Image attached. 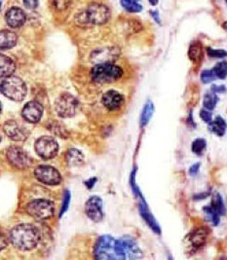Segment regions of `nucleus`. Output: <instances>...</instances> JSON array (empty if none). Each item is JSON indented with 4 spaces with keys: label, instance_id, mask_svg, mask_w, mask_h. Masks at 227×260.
Wrapping results in <instances>:
<instances>
[{
    "label": "nucleus",
    "instance_id": "nucleus-14",
    "mask_svg": "<svg viewBox=\"0 0 227 260\" xmlns=\"http://www.w3.org/2000/svg\"><path fill=\"white\" fill-rule=\"evenodd\" d=\"M5 20L9 26L13 28H19L25 23V13L19 7L10 8L5 14Z\"/></svg>",
    "mask_w": 227,
    "mask_h": 260
},
{
    "label": "nucleus",
    "instance_id": "nucleus-22",
    "mask_svg": "<svg viewBox=\"0 0 227 260\" xmlns=\"http://www.w3.org/2000/svg\"><path fill=\"white\" fill-rule=\"evenodd\" d=\"M203 46L199 41H194L191 43L188 49V57L189 59L195 63L199 64L203 59Z\"/></svg>",
    "mask_w": 227,
    "mask_h": 260
},
{
    "label": "nucleus",
    "instance_id": "nucleus-21",
    "mask_svg": "<svg viewBox=\"0 0 227 260\" xmlns=\"http://www.w3.org/2000/svg\"><path fill=\"white\" fill-rule=\"evenodd\" d=\"M209 130L218 137H224L227 133V121L222 116H217L209 123Z\"/></svg>",
    "mask_w": 227,
    "mask_h": 260
},
{
    "label": "nucleus",
    "instance_id": "nucleus-2",
    "mask_svg": "<svg viewBox=\"0 0 227 260\" xmlns=\"http://www.w3.org/2000/svg\"><path fill=\"white\" fill-rule=\"evenodd\" d=\"M10 240L17 249L21 251H30L37 246L40 240V234L34 225L23 223L12 229Z\"/></svg>",
    "mask_w": 227,
    "mask_h": 260
},
{
    "label": "nucleus",
    "instance_id": "nucleus-33",
    "mask_svg": "<svg viewBox=\"0 0 227 260\" xmlns=\"http://www.w3.org/2000/svg\"><path fill=\"white\" fill-rule=\"evenodd\" d=\"M72 0H52L53 6L55 7V9L57 10H66L70 4H71Z\"/></svg>",
    "mask_w": 227,
    "mask_h": 260
},
{
    "label": "nucleus",
    "instance_id": "nucleus-15",
    "mask_svg": "<svg viewBox=\"0 0 227 260\" xmlns=\"http://www.w3.org/2000/svg\"><path fill=\"white\" fill-rule=\"evenodd\" d=\"M118 55H119V51L116 48L110 47V48H104V49L96 50L92 54L91 59L96 64L113 63L115 59H117Z\"/></svg>",
    "mask_w": 227,
    "mask_h": 260
},
{
    "label": "nucleus",
    "instance_id": "nucleus-10",
    "mask_svg": "<svg viewBox=\"0 0 227 260\" xmlns=\"http://www.w3.org/2000/svg\"><path fill=\"white\" fill-rule=\"evenodd\" d=\"M34 175L40 182L47 185H58L62 181L61 173L51 166H38L34 170Z\"/></svg>",
    "mask_w": 227,
    "mask_h": 260
},
{
    "label": "nucleus",
    "instance_id": "nucleus-31",
    "mask_svg": "<svg viewBox=\"0 0 227 260\" xmlns=\"http://www.w3.org/2000/svg\"><path fill=\"white\" fill-rule=\"evenodd\" d=\"M207 55L210 58H214V59H224L227 57V52L223 49L207 48Z\"/></svg>",
    "mask_w": 227,
    "mask_h": 260
},
{
    "label": "nucleus",
    "instance_id": "nucleus-3",
    "mask_svg": "<svg viewBox=\"0 0 227 260\" xmlns=\"http://www.w3.org/2000/svg\"><path fill=\"white\" fill-rule=\"evenodd\" d=\"M111 10L104 4L92 3L87 9L75 17V23L79 26H93L106 24L111 19Z\"/></svg>",
    "mask_w": 227,
    "mask_h": 260
},
{
    "label": "nucleus",
    "instance_id": "nucleus-34",
    "mask_svg": "<svg viewBox=\"0 0 227 260\" xmlns=\"http://www.w3.org/2000/svg\"><path fill=\"white\" fill-rule=\"evenodd\" d=\"M200 117H201V119L204 121V122H206V123H210L212 120H213V115H212V112L210 111V110H208V109H202L201 111H200Z\"/></svg>",
    "mask_w": 227,
    "mask_h": 260
},
{
    "label": "nucleus",
    "instance_id": "nucleus-23",
    "mask_svg": "<svg viewBox=\"0 0 227 260\" xmlns=\"http://www.w3.org/2000/svg\"><path fill=\"white\" fill-rule=\"evenodd\" d=\"M66 159H67V162L69 166L77 167V166H80L83 164L84 155L79 150L72 148L67 152Z\"/></svg>",
    "mask_w": 227,
    "mask_h": 260
},
{
    "label": "nucleus",
    "instance_id": "nucleus-7",
    "mask_svg": "<svg viewBox=\"0 0 227 260\" xmlns=\"http://www.w3.org/2000/svg\"><path fill=\"white\" fill-rule=\"evenodd\" d=\"M56 111L62 118L72 117L77 113L78 100L70 94H62L56 101Z\"/></svg>",
    "mask_w": 227,
    "mask_h": 260
},
{
    "label": "nucleus",
    "instance_id": "nucleus-12",
    "mask_svg": "<svg viewBox=\"0 0 227 260\" xmlns=\"http://www.w3.org/2000/svg\"><path fill=\"white\" fill-rule=\"evenodd\" d=\"M3 130L5 134L15 142L25 141L28 137V131L26 130V128H24L14 120L6 122L3 126Z\"/></svg>",
    "mask_w": 227,
    "mask_h": 260
},
{
    "label": "nucleus",
    "instance_id": "nucleus-4",
    "mask_svg": "<svg viewBox=\"0 0 227 260\" xmlns=\"http://www.w3.org/2000/svg\"><path fill=\"white\" fill-rule=\"evenodd\" d=\"M123 75V70L113 63L97 64L91 71V78L98 84L114 83Z\"/></svg>",
    "mask_w": 227,
    "mask_h": 260
},
{
    "label": "nucleus",
    "instance_id": "nucleus-37",
    "mask_svg": "<svg viewBox=\"0 0 227 260\" xmlns=\"http://www.w3.org/2000/svg\"><path fill=\"white\" fill-rule=\"evenodd\" d=\"M212 92L219 94V93H226L227 92V87L225 85H213L212 86Z\"/></svg>",
    "mask_w": 227,
    "mask_h": 260
},
{
    "label": "nucleus",
    "instance_id": "nucleus-30",
    "mask_svg": "<svg viewBox=\"0 0 227 260\" xmlns=\"http://www.w3.org/2000/svg\"><path fill=\"white\" fill-rule=\"evenodd\" d=\"M212 71L217 78L226 79L227 77V62H221L217 64Z\"/></svg>",
    "mask_w": 227,
    "mask_h": 260
},
{
    "label": "nucleus",
    "instance_id": "nucleus-13",
    "mask_svg": "<svg viewBox=\"0 0 227 260\" xmlns=\"http://www.w3.org/2000/svg\"><path fill=\"white\" fill-rule=\"evenodd\" d=\"M22 115L27 122L37 123L43 115V106L37 101H29L23 108Z\"/></svg>",
    "mask_w": 227,
    "mask_h": 260
},
{
    "label": "nucleus",
    "instance_id": "nucleus-26",
    "mask_svg": "<svg viewBox=\"0 0 227 260\" xmlns=\"http://www.w3.org/2000/svg\"><path fill=\"white\" fill-rule=\"evenodd\" d=\"M153 112H154V106H153V103L151 100H148L143 109H142V112H141V116H140V125L142 127L146 126L148 124V122L150 121L152 115H153Z\"/></svg>",
    "mask_w": 227,
    "mask_h": 260
},
{
    "label": "nucleus",
    "instance_id": "nucleus-24",
    "mask_svg": "<svg viewBox=\"0 0 227 260\" xmlns=\"http://www.w3.org/2000/svg\"><path fill=\"white\" fill-rule=\"evenodd\" d=\"M120 4L129 13H139L142 11L140 0H120Z\"/></svg>",
    "mask_w": 227,
    "mask_h": 260
},
{
    "label": "nucleus",
    "instance_id": "nucleus-18",
    "mask_svg": "<svg viewBox=\"0 0 227 260\" xmlns=\"http://www.w3.org/2000/svg\"><path fill=\"white\" fill-rule=\"evenodd\" d=\"M139 212L141 216L143 217V219L145 220V222L148 224V226L157 234L161 233V228L159 226V224L157 223L156 219L153 217V215L151 214V213L148 210L147 205L145 204L144 200L141 198V203L139 204Z\"/></svg>",
    "mask_w": 227,
    "mask_h": 260
},
{
    "label": "nucleus",
    "instance_id": "nucleus-46",
    "mask_svg": "<svg viewBox=\"0 0 227 260\" xmlns=\"http://www.w3.org/2000/svg\"><path fill=\"white\" fill-rule=\"evenodd\" d=\"M0 88H1V82H0ZM0 91H1V89H0Z\"/></svg>",
    "mask_w": 227,
    "mask_h": 260
},
{
    "label": "nucleus",
    "instance_id": "nucleus-1",
    "mask_svg": "<svg viewBox=\"0 0 227 260\" xmlns=\"http://www.w3.org/2000/svg\"><path fill=\"white\" fill-rule=\"evenodd\" d=\"M94 256L97 260H139L142 258V252L130 237L116 240L113 236L105 235L97 241Z\"/></svg>",
    "mask_w": 227,
    "mask_h": 260
},
{
    "label": "nucleus",
    "instance_id": "nucleus-25",
    "mask_svg": "<svg viewBox=\"0 0 227 260\" xmlns=\"http://www.w3.org/2000/svg\"><path fill=\"white\" fill-rule=\"evenodd\" d=\"M211 207L220 214V215H225L227 213V209L225 206V202L223 200V197L219 193H215L212 198L211 202Z\"/></svg>",
    "mask_w": 227,
    "mask_h": 260
},
{
    "label": "nucleus",
    "instance_id": "nucleus-5",
    "mask_svg": "<svg viewBox=\"0 0 227 260\" xmlns=\"http://www.w3.org/2000/svg\"><path fill=\"white\" fill-rule=\"evenodd\" d=\"M0 89L5 96L15 101L23 100L27 91L23 79L13 75L8 76L3 81H1Z\"/></svg>",
    "mask_w": 227,
    "mask_h": 260
},
{
    "label": "nucleus",
    "instance_id": "nucleus-17",
    "mask_svg": "<svg viewBox=\"0 0 227 260\" xmlns=\"http://www.w3.org/2000/svg\"><path fill=\"white\" fill-rule=\"evenodd\" d=\"M208 229L201 227L196 230H194L188 237V241L191 244V247L194 249H199L203 247L206 244V241L208 239Z\"/></svg>",
    "mask_w": 227,
    "mask_h": 260
},
{
    "label": "nucleus",
    "instance_id": "nucleus-19",
    "mask_svg": "<svg viewBox=\"0 0 227 260\" xmlns=\"http://www.w3.org/2000/svg\"><path fill=\"white\" fill-rule=\"evenodd\" d=\"M16 71L15 62L8 56L0 54V77L13 75Z\"/></svg>",
    "mask_w": 227,
    "mask_h": 260
},
{
    "label": "nucleus",
    "instance_id": "nucleus-16",
    "mask_svg": "<svg viewBox=\"0 0 227 260\" xmlns=\"http://www.w3.org/2000/svg\"><path fill=\"white\" fill-rule=\"evenodd\" d=\"M103 104L110 110L114 111L119 109L124 103V96L117 91H109L103 95Z\"/></svg>",
    "mask_w": 227,
    "mask_h": 260
},
{
    "label": "nucleus",
    "instance_id": "nucleus-41",
    "mask_svg": "<svg viewBox=\"0 0 227 260\" xmlns=\"http://www.w3.org/2000/svg\"><path fill=\"white\" fill-rule=\"evenodd\" d=\"M148 1H149L150 5H152V6H156L159 2V0H148Z\"/></svg>",
    "mask_w": 227,
    "mask_h": 260
},
{
    "label": "nucleus",
    "instance_id": "nucleus-6",
    "mask_svg": "<svg viewBox=\"0 0 227 260\" xmlns=\"http://www.w3.org/2000/svg\"><path fill=\"white\" fill-rule=\"evenodd\" d=\"M26 212L37 220H46L54 215V203L46 199L34 200L27 204Z\"/></svg>",
    "mask_w": 227,
    "mask_h": 260
},
{
    "label": "nucleus",
    "instance_id": "nucleus-20",
    "mask_svg": "<svg viewBox=\"0 0 227 260\" xmlns=\"http://www.w3.org/2000/svg\"><path fill=\"white\" fill-rule=\"evenodd\" d=\"M18 41V36L11 30H0V50L13 48Z\"/></svg>",
    "mask_w": 227,
    "mask_h": 260
},
{
    "label": "nucleus",
    "instance_id": "nucleus-40",
    "mask_svg": "<svg viewBox=\"0 0 227 260\" xmlns=\"http://www.w3.org/2000/svg\"><path fill=\"white\" fill-rule=\"evenodd\" d=\"M150 15H151V17L154 19V21H155L157 24H160V23H161L158 11H150Z\"/></svg>",
    "mask_w": 227,
    "mask_h": 260
},
{
    "label": "nucleus",
    "instance_id": "nucleus-36",
    "mask_svg": "<svg viewBox=\"0 0 227 260\" xmlns=\"http://www.w3.org/2000/svg\"><path fill=\"white\" fill-rule=\"evenodd\" d=\"M200 166H201L200 163H196V164L192 165V166L189 168V174H190V175H196L197 173H199Z\"/></svg>",
    "mask_w": 227,
    "mask_h": 260
},
{
    "label": "nucleus",
    "instance_id": "nucleus-28",
    "mask_svg": "<svg viewBox=\"0 0 227 260\" xmlns=\"http://www.w3.org/2000/svg\"><path fill=\"white\" fill-rule=\"evenodd\" d=\"M205 215L207 217V219L213 223V225H218L220 223V217L221 215L211 207V206H207L203 209Z\"/></svg>",
    "mask_w": 227,
    "mask_h": 260
},
{
    "label": "nucleus",
    "instance_id": "nucleus-8",
    "mask_svg": "<svg viewBox=\"0 0 227 260\" xmlns=\"http://www.w3.org/2000/svg\"><path fill=\"white\" fill-rule=\"evenodd\" d=\"M35 150L41 158L44 160H50L57 155L59 145L53 138L45 136L36 141Z\"/></svg>",
    "mask_w": 227,
    "mask_h": 260
},
{
    "label": "nucleus",
    "instance_id": "nucleus-27",
    "mask_svg": "<svg viewBox=\"0 0 227 260\" xmlns=\"http://www.w3.org/2000/svg\"><path fill=\"white\" fill-rule=\"evenodd\" d=\"M219 101V97L217 95L216 93L214 92H209L204 95V99H203V105L206 109L212 111L216 108L217 103Z\"/></svg>",
    "mask_w": 227,
    "mask_h": 260
},
{
    "label": "nucleus",
    "instance_id": "nucleus-39",
    "mask_svg": "<svg viewBox=\"0 0 227 260\" xmlns=\"http://www.w3.org/2000/svg\"><path fill=\"white\" fill-rule=\"evenodd\" d=\"M7 245H8V241H7L6 237L0 232V252L2 250H4L7 247Z\"/></svg>",
    "mask_w": 227,
    "mask_h": 260
},
{
    "label": "nucleus",
    "instance_id": "nucleus-9",
    "mask_svg": "<svg viewBox=\"0 0 227 260\" xmlns=\"http://www.w3.org/2000/svg\"><path fill=\"white\" fill-rule=\"evenodd\" d=\"M6 156L9 163L17 169H26L31 164V158L29 157V155L22 147L19 146L10 147L7 150Z\"/></svg>",
    "mask_w": 227,
    "mask_h": 260
},
{
    "label": "nucleus",
    "instance_id": "nucleus-45",
    "mask_svg": "<svg viewBox=\"0 0 227 260\" xmlns=\"http://www.w3.org/2000/svg\"><path fill=\"white\" fill-rule=\"evenodd\" d=\"M0 112H1V104H0Z\"/></svg>",
    "mask_w": 227,
    "mask_h": 260
},
{
    "label": "nucleus",
    "instance_id": "nucleus-29",
    "mask_svg": "<svg viewBox=\"0 0 227 260\" xmlns=\"http://www.w3.org/2000/svg\"><path fill=\"white\" fill-rule=\"evenodd\" d=\"M207 147V142L204 139H197L192 142L191 150L196 155H202Z\"/></svg>",
    "mask_w": 227,
    "mask_h": 260
},
{
    "label": "nucleus",
    "instance_id": "nucleus-42",
    "mask_svg": "<svg viewBox=\"0 0 227 260\" xmlns=\"http://www.w3.org/2000/svg\"><path fill=\"white\" fill-rule=\"evenodd\" d=\"M223 27H224V28H225L227 31V22H226V23L223 24Z\"/></svg>",
    "mask_w": 227,
    "mask_h": 260
},
{
    "label": "nucleus",
    "instance_id": "nucleus-35",
    "mask_svg": "<svg viewBox=\"0 0 227 260\" xmlns=\"http://www.w3.org/2000/svg\"><path fill=\"white\" fill-rule=\"evenodd\" d=\"M23 5L29 10H34L38 6V0H23Z\"/></svg>",
    "mask_w": 227,
    "mask_h": 260
},
{
    "label": "nucleus",
    "instance_id": "nucleus-38",
    "mask_svg": "<svg viewBox=\"0 0 227 260\" xmlns=\"http://www.w3.org/2000/svg\"><path fill=\"white\" fill-rule=\"evenodd\" d=\"M69 201H70V194L68 192L66 193V197H65V203H64V208L61 212V214H63L67 210H68V204H69Z\"/></svg>",
    "mask_w": 227,
    "mask_h": 260
},
{
    "label": "nucleus",
    "instance_id": "nucleus-44",
    "mask_svg": "<svg viewBox=\"0 0 227 260\" xmlns=\"http://www.w3.org/2000/svg\"><path fill=\"white\" fill-rule=\"evenodd\" d=\"M1 5H2V3L0 2V10H1Z\"/></svg>",
    "mask_w": 227,
    "mask_h": 260
},
{
    "label": "nucleus",
    "instance_id": "nucleus-47",
    "mask_svg": "<svg viewBox=\"0 0 227 260\" xmlns=\"http://www.w3.org/2000/svg\"><path fill=\"white\" fill-rule=\"evenodd\" d=\"M226 1H227V0H226Z\"/></svg>",
    "mask_w": 227,
    "mask_h": 260
},
{
    "label": "nucleus",
    "instance_id": "nucleus-43",
    "mask_svg": "<svg viewBox=\"0 0 227 260\" xmlns=\"http://www.w3.org/2000/svg\"><path fill=\"white\" fill-rule=\"evenodd\" d=\"M1 140H2V137H1V134H0V142H1Z\"/></svg>",
    "mask_w": 227,
    "mask_h": 260
},
{
    "label": "nucleus",
    "instance_id": "nucleus-11",
    "mask_svg": "<svg viewBox=\"0 0 227 260\" xmlns=\"http://www.w3.org/2000/svg\"><path fill=\"white\" fill-rule=\"evenodd\" d=\"M85 213L87 216L94 222H101L104 218L103 200L98 196L91 197L86 202Z\"/></svg>",
    "mask_w": 227,
    "mask_h": 260
},
{
    "label": "nucleus",
    "instance_id": "nucleus-32",
    "mask_svg": "<svg viewBox=\"0 0 227 260\" xmlns=\"http://www.w3.org/2000/svg\"><path fill=\"white\" fill-rule=\"evenodd\" d=\"M201 81L204 83V84H208V83H211L213 81H215L217 79L215 73L213 72L212 70H206L204 71L202 73H201Z\"/></svg>",
    "mask_w": 227,
    "mask_h": 260
}]
</instances>
